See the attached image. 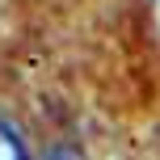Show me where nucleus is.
Returning a JSON list of instances; mask_svg holds the SVG:
<instances>
[{
    "instance_id": "nucleus-1",
    "label": "nucleus",
    "mask_w": 160,
    "mask_h": 160,
    "mask_svg": "<svg viewBox=\"0 0 160 160\" xmlns=\"http://www.w3.org/2000/svg\"><path fill=\"white\" fill-rule=\"evenodd\" d=\"M0 160H25V152H21V139H17L8 127H0Z\"/></svg>"
}]
</instances>
